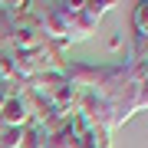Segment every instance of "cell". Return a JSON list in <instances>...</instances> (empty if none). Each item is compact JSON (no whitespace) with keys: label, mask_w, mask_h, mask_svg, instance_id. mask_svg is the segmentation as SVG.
I'll list each match as a JSON object with an SVG mask.
<instances>
[{"label":"cell","mask_w":148,"mask_h":148,"mask_svg":"<svg viewBox=\"0 0 148 148\" xmlns=\"http://www.w3.org/2000/svg\"><path fill=\"white\" fill-rule=\"evenodd\" d=\"M10 56H13V69H16V79H20V82H30V79H36V76L63 73V69H66L63 46H56V43H43V46H36V49L10 53Z\"/></svg>","instance_id":"cell-1"},{"label":"cell","mask_w":148,"mask_h":148,"mask_svg":"<svg viewBox=\"0 0 148 148\" xmlns=\"http://www.w3.org/2000/svg\"><path fill=\"white\" fill-rule=\"evenodd\" d=\"M95 30H99V20H95L92 13H86L82 3H76V16H73V33H69V43H82V40H89Z\"/></svg>","instance_id":"cell-2"},{"label":"cell","mask_w":148,"mask_h":148,"mask_svg":"<svg viewBox=\"0 0 148 148\" xmlns=\"http://www.w3.org/2000/svg\"><path fill=\"white\" fill-rule=\"evenodd\" d=\"M112 132H106L102 125H92L86 128V132L79 135V142H76V148H112V138H109Z\"/></svg>","instance_id":"cell-3"},{"label":"cell","mask_w":148,"mask_h":148,"mask_svg":"<svg viewBox=\"0 0 148 148\" xmlns=\"http://www.w3.org/2000/svg\"><path fill=\"white\" fill-rule=\"evenodd\" d=\"M132 23H135V36H138V40H148V0L135 3V16H132Z\"/></svg>","instance_id":"cell-4"},{"label":"cell","mask_w":148,"mask_h":148,"mask_svg":"<svg viewBox=\"0 0 148 148\" xmlns=\"http://www.w3.org/2000/svg\"><path fill=\"white\" fill-rule=\"evenodd\" d=\"M82 7H86V13H92L95 20H102L112 7H119V3H112V0H82Z\"/></svg>","instance_id":"cell-5"}]
</instances>
